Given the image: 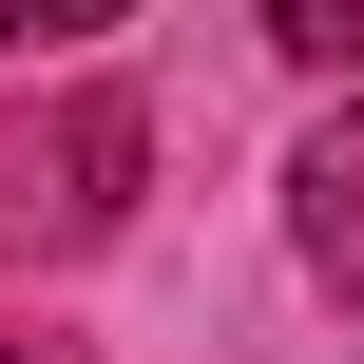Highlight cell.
Wrapping results in <instances>:
<instances>
[{"mask_svg": "<svg viewBox=\"0 0 364 364\" xmlns=\"http://www.w3.org/2000/svg\"><path fill=\"white\" fill-rule=\"evenodd\" d=\"M0 364H38V346H0Z\"/></svg>", "mask_w": 364, "mask_h": 364, "instance_id": "4", "label": "cell"}, {"mask_svg": "<svg viewBox=\"0 0 364 364\" xmlns=\"http://www.w3.org/2000/svg\"><path fill=\"white\" fill-rule=\"evenodd\" d=\"M288 230H307V269H326V307L364 326V96L288 154Z\"/></svg>", "mask_w": 364, "mask_h": 364, "instance_id": "1", "label": "cell"}, {"mask_svg": "<svg viewBox=\"0 0 364 364\" xmlns=\"http://www.w3.org/2000/svg\"><path fill=\"white\" fill-rule=\"evenodd\" d=\"M134 0H0V58H58V38H115Z\"/></svg>", "mask_w": 364, "mask_h": 364, "instance_id": "3", "label": "cell"}, {"mask_svg": "<svg viewBox=\"0 0 364 364\" xmlns=\"http://www.w3.org/2000/svg\"><path fill=\"white\" fill-rule=\"evenodd\" d=\"M269 58H307V77H364V0H269Z\"/></svg>", "mask_w": 364, "mask_h": 364, "instance_id": "2", "label": "cell"}]
</instances>
